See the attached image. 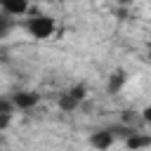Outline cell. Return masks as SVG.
<instances>
[{"label": "cell", "instance_id": "obj_8", "mask_svg": "<svg viewBox=\"0 0 151 151\" xmlns=\"http://www.w3.org/2000/svg\"><path fill=\"white\" fill-rule=\"evenodd\" d=\"M12 26H14V21H12L7 14H0V38H5V35L12 31Z\"/></svg>", "mask_w": 151, "mask_h": 151}, {"label": "cell", "instance_id": "obj_1", "mask_svg": "<svg viewBox=\"0 0 151 151\" xmlns=\"http://www.w3.org/2000/svg\"><path fill=\"white\" fill-rule=\"evenodd\" d=\"M24 28L28 31L31 38H35V40H47V38L54 33L57 26H54V19H52V17H47V14H35V17L26 19Z\"/></svg>", "mask_w": 151, "mask_h": 151}, {"label": "cell", "instance_id": "obj_9", "mask_svg": "<svg viewBox=\"0 0 151 151\" xmlns=\"http://www.w3.org/2000/svg\"><path fill=\"white\" fill-rule=\"evenodd\" d=\"M12 111H14L12 97H0V113H9L12 116Z\"/></svg>", "mask_w": 151, "mask_h": 151}, {"label": "cell", "instance_id": "obj_11", "mask_svg": "<svg viewBox=\"0 0 151 151\" xmlns=\"http://www.w3.org/2000/svg\"><path fill=\"white\" fill-rule=\"evenodd\" d=\"M142 118H144L146 123H151V104H149V106H146V109L142 111Z\"/></svg>", "mask_w": 151, "mask_h": 151}, {"label": "cell", "instance_id": "obj_12", "mask_svg": "<svg viewBox=\"0 0 151 151\" xmlns=\"http://www.w3.org/2000/svg\"><path fill=\"white\" fill-rule=\"evenodd\" d=\"M146 50H149V59H151V42H149V45H146Z\"/></svg>", "mask_w": 151, "mask_h": 151}, {"label": "cell", "instance_id": "obj_3", "mask_svg": "<svg viewBox=\"0 0 151 151\" xmlns=\"http://www.w3.org/2000/svg\"><path fill=\"white\" fill-rule=\"evenodd\" d=\"M113 142H116V137H113L111 130H97V132L90 137V144H92L97 151H106V149H111Z\"/></svg>", "mask_w": 151, "mask_h": 151}, {"label": "cell", "instance_id": "obj_4", "mask_svg": "<svg viewBox=\"0 0 151 151\" xmlns=\"http://www.w3.org/2000/svg\"><path fill=\"white\" fill-rule=\"evenodd\" d=\"M38 101H40V94L38 92H14L12 94L14 109H33Z\"/></svg>", "mask_w": 151, "mask_h": 151}, {"label": "cell", "instance_id": "obj_7", "mask_svg": "<svg viewBox=\"0 0 151 151\" xmlns=\"http://www.w3.org/2000/svg\"><path fill=\"white\" fill-rule=\"evenodd\" d=\"M125 80H127V76H125V71H123V68H118V71H113V73L109 76V85H106V90H109L111 94H118V92L123 90V85H125Z\"/></svg>", "mask_w": 151, "mask_h": 151}, {"label": "cell", "instance_id": "obj_6", "mask_svg": "<svg viewBox=\"0 0 151 151\" xmlns=\"http://www.w3.org/2000/svg\"><path fill=\"white\" fill-rule=\"evenodd\" d=\"M125 146H127L130 151H142V149L151 146V134H142V132L134 130V134L125 139Z\"/></svg>", "mask_w": 151, "mask_h": 151}, {"label": "cell", "instance_id": "obj_5", "mask_svg": "<svg viewBox=\"0 0 151 151\" xmlns=\"http://www.w3.org/2000/svg\"><path fill=\"white\" fill-rule=\"evenodd\" d=\"M0 9L7 17H21V14L28 12V2L26 0H2L0 2Z\"/></svg>", "mask_w": 151, "mask_h": 151}, {"label": "cell", "instance_id": "obj_10", "mask_svg": "<svg viewBox=\"0 0 151 151\" xmlns=\"http://www.w3.org/2000/svg\"><path fill=\"white\" fill-rule=\"evenodd\" d=\"M9 123H12V116L9 113H0V130H5Z\"/></svg>", "mask_w": 151, "mask_h": 151}, {"label": "cell", "instance_id": "obj_2", "mask_svg": "<svg viewBox=\"0 0 151 151\" xmlns=\"http://www.w3.org/2000/svg\"><path fill=\"white\" fill-rule=\"evenodd\" d=\"M85 94H87V90H85V85H76V87H71V90H66L64 94H59V109L61 111H76L78 106H80V101L85 99Z\"/></svg>", "mask_w": 151, "mask_h": 151}]
</instances>
